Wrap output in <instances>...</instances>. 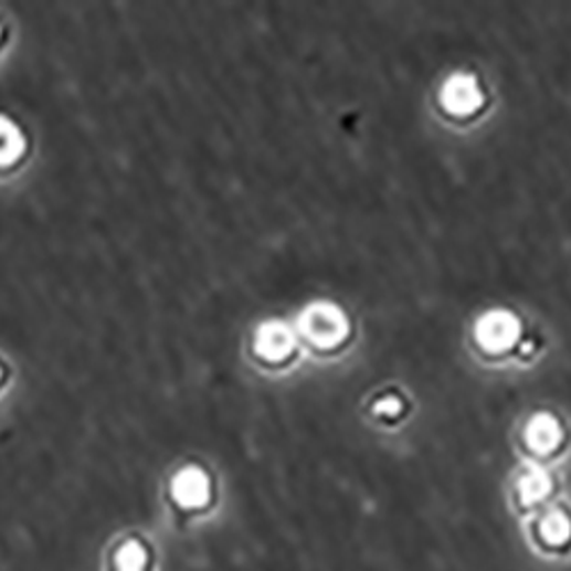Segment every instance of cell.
Listing matches in <instances>:
<instances>
[{
  "label": "cell",
  "instance_id": "6da1fadb",
  "mask_svg": "<svg viewBox=\"0 0 571 571\" xmlns=\"http://www.w3.org/2000/svg\"><path fill=\"white\" fill-rule=\"evenodd\" d=\"M302 331L309 336V341H314L320 348H331L336 343H341L348 334V320L341 314L339 307L329 305V302H316L299 320Z\"/></svg>",
  "mask_w": 571,
  "mask_h": 571
},
{
  "label": "cell",
  "instance_id": "7a4b0ae2",
  "mask_svg": "<svg viewBox=\"0 0 571 571\" xmlns=\"http://www.w3.org/2000/svg\"><path fill=\"white\" fill-rule=\"evenodd\" d=\"M476 339L485 350H508L519 339V320L508 311H489L476 325Z\"/></svg>",
  "mask_w": 571,
  "mask_h": 571
},
{
  "label": "cell",
  "instance_id": "3957f363",
  "mask_svg": "<svg viewBox=\"0 0 571 571\" xmlns=\"http://www.w3.org/2000/svg\"><path fill=\"white\" fill-rule=\"evenodd\" d=\"M442 104L453 115H468L483 104V94L476 85V78L457 74L442 89Z\"/></svg>",
  "mask_w": 571,
  "mask_h": 571
},
{
  "label": "cell",
  "instance_id": "277c9868",
  "mask_svg": "<svg viewBox=\"0 0 571 571\" xmlns=\"http://www.w3.org/2000/svg\"><path fill=\"white\" fill-rule=\"evenodd\" d=\"M172 496L183 508H201L211 496L209 476L197 466H188L175 478Z\"/></svg>",
  "mask_w": 571,
  "mask_h": 571
},
{
  "label": "cell",
  "instance_id": "5b68a950",
  "mask_svg": "<svg viewBox=\"0 0 571 571\" xmlns=\"http://www.w3.org/2000/svg\"><path fill=\"white\" fill-rule=\"evenodd\" d=\"M256 350L261 357L279 361L293 350V336L282 322H265L256 331Z\"/></svg>",
  "mask_w": 571,
  "mask_h": 571
},
{
  "label": "cell",
  "instance_id": "8992f818",
  "mask_svg": "<svg viewBox=\"0 0 571 571\" xmlns=\"http://www.w3.org/2000/svg\"><path fill=\"white\" fill-rule=\"evenodd\" d=\"M526 440L535 453H551L562 440V430L553 416L537 414L528 425Z\"/></svg>",
  "mask_w": 571,
  "mask_h": 571
},
{
  "label": "cell",
  "instance_id": "52a82bcc",
  "mask_svg": "<svg viewBox=\"0 0 571 571\" xmlns=\"http://www.w3.org/2000/svg\"><path fill=\"white\" fill-rule=\"evenodd\" d=\"M537 535H540V542L547 549H564L571 542V519L567 512L562 510H553L549 512L542 521L540 528H537Z\"/></svg>",
  "mask_w": 571,
  "mask_h": 571
},
{
  "label": "cell",
  "instance_id": "ba28073f",
  "mask_svg": "<svg viewBox=\"0 0 571 571\" xmlns=\"http://www.w3.org/2000/svg\"><path fill=\"white\" fill-rule=\"evenodd\" d=\"M23 149H25V140L19 126L8 117H0V167L17 162Z\"/></svg>",
  "mask_w": 571,
  "mask_h": 571
},
{
  "label": "cell",
  "instance_id": "9c48e42d",
  "mask_svg": "<svg viewBox=\"0 0 571 571\" xmlns=\"http://www.w3.org/2000/svg\"><path fill=\"white\" fill-rule=\"evenodd\" d=\"M551 491V478L542 472V468H532L519 480V496L524 503H537L542 500Z\"/></svg>",
  "mask_w": 571,
  "mask_h": 571
},
{
  "label": "cell",
  "instance_id": "30bf717a",
  "mask_svg": "<svg viewBox=\"0 0 571 571\" xmlns=\"http://www.w3.org/2000/svg\"><path fill=\"white\" fill-rule=\"evenodd\" d=\"M145 547L138 542H128L115 556V571H145Z\"/></svg>",
  "mask_w": 571,
  "mask_h": 571
},
{
  "label": "cell",
  "instance_id": "8fae6325",
  "mask_svg": "<svg viewBox=\"0 0 571 571\" xmlns=\"http://www.w3.org/2000/svg\"><path fill=\"white\" fill-rule=\"evenodd\" d=\"M400 410H402V405H400V400H398L395 395L382 398V400L378 402V405H376V412H378L380 416H395Z\"/></svg>",
  "mask_w": 571,
  "mask_h": 571
},
{
  "label": "cell",
  "instance_id": "7c38bea8",
  "mask_svg": "<svg viewBox=\"0 0 571 571\" xmlns=\"http://www.w3.org/2000/svg\"><path fill=\"white\" fill-rule=\"evenodd\" d=\"M0 380H3V371H0Z\"/></svg>",
  "mask_w": 571,
  "mask_h": 571
}]
</instances>
